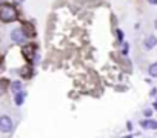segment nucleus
I'll use <instances>...</instances> for the list:
<instances>
[{
	"instance_id": "14",
	"label": "nucleus",
	"mask_w": 157,
	"mask_h": 138,
	"mask_svg": "<svg viewBox=\"0 0 157 138\" xmlns=\"http://www.w3.org/2000/svg\"><path fill=\"white\" fill-rule=\"evenodd\" d=\"M16 2H17V3H23V2H25V0H16Z\"/></svg>"
},
{
	"instance_id": "12",
	"label": "nucleus",
	"mask_w": 157,
	"mask_h": 138,
	"mask_svg": "<svg viewBox=\"0 0 157 138\" xmlns=\"http://www.w3.org/2000/svg\"><path fill=\"white\" fill-rule=\"evenodd\" d=\"M145 115H146V117H151V115H152L151 109H146V111H145Z\"/></svg>"
},
{
	"instance_id": "5",
	"label": "nucleus",
	"mask_w": 157,
	"mask_h": 138,
	"mask_svg": "<svg viewBox=\"0 0 157 138\" xmlns=\"http://www.w3.org/2000/svg\"><path fill=\"white\" fill-rule=\"evenodd\" d=\"M155 45H157V38H155L154 35H148V37L145 38V48H146V49H152Z\"/></svg>"
},
{
	"instance_id": "3",
	"label": "nucleus",
	"mask_w": 157,
	"mask_h": 138,
	"mask_svg": "<svg viewBox=\"0 0 157 138\" xmlns=\"http://www.w3.org/2000/svg\"><path fill=\"white\" fill-rule=\"evenodd\" d=\"M22 32H23V35H26V37H34V35H36L34 26H33L31 23H28V22L22 25Z\"/></svg>"
},
{
	"instance_id": "2",
	"label": "nucleus",
	"mask_w": 157,
	"mask_h": 138,
	"mask_svg": "<svg viewBox=\"0 0 157 138\" xmlns=\"http://www.w3.org/2000/svg\"><path fill=\"white\" fill-rule=\"evenodd\" d=\"M11 130H13V120L8 115H2L0 117V132L10 133Z\"/></svg>"
},
{
	"instance_id": "10",
	"label": "nucleus",
	"mask_w": 157,
	"mask_h": 138,
	"mask_svg": "<svg viewBox=\"0 0 157 138\" xmlns=\"http://www.w3.org/2000/svg\"><path fill=\"white\" fill-rule=\"evenodd\" d=\"M148 72H149V75H151V77H157V63H152V64L149 66Z\"/></svg>"
},
{
	"instance_id": "16",
	"label": "nucleus",
	"mask_w": 157,
	"mask_h": 138,
	"mask_svg": "<svg viewBox=\"0 0 157 138\" xmlns=\"http://www.w3.org/2000/svg\"><path fill=\"white\" fill-rule=\"evenodd\" d=\"M154 107H155V109H157V103H155V104H154Z\"/></svg>"
},
{
	"instance_id": "1",
	"label": "nucleus",
	"mask_w": 157,
	"mask_h": 138,
	"mask_svg": "<svg viewBox=\"0 0 157 138\" xmlns=\"http://www.w3.org/2000/svg\"><path fill=\"white\" fill-rule=\"evenodd\" d=\"M17 19V11L11 5H2L0 6V20L2 22H14Z\"/></svg>"
},
{
	"instance_id": "7",
	"label": "nucleus",
	"mask_w": 157,
	"mask_h": 138,
	"mask_svg": "<svg viewBox=\"0 0 157 138\" xmlns=\"http://www.w3.org/2000/svg\"><path fill=\"white\" fill-rule=\"evenodd\" d=\"M140 124L145 129H157V121H152V120H143Z\"/></svg>"
},
{
	"instance_id": "17",
	"label": "nucleus",
	"mask_w": 157,
	"mask_h": 138,
	"mask_svg": "<svg viewBox=\"0 0 157 138\" xmlns=\"http://www.w3.org/2000/svg\"><path fill=\"white\" fill-rule=\"evenodd\" d=\"M154 25H155V28H157V20H155V23H154Z\"/></svg>"
},
{
	"instance_id": "6",
	"label": "nucleus",
	"mask_w": 157,
	"mask_h": 138,
	"mask_svg": "<svg viewBox=\"0 0 157 138\" xmlns=\"http://www.w3.org/2000/svg\"><path fill=\"white\" fill-rule=\"evenodd\" d=\"M34 45H26V46H23V54H25V57L28 58V60H33V54H34Z\"/></svg>"
},
{
	"instance_id": "9",
	"label": "nucleus",
	"mask_w": 157,
	"mask_h": 138,
	"mask_svg": "<svg viewBox=\"0 0 157 138\" xmlns=\"http://www.w3.org/2000/svg\"><path fill=\"white\" fill-rule=\"evenodd\" d=\"M10 88H11L13 92H20V89H22V83H20V82H13Z\"/></svg>"
},
{
	"instance_id": "15",
	"label": "nucleus",
	"mask_w": 157,
	"mask_h": 138,
	"mask_svg": "<svg viewBox=\"0 0 157 138\" xmlns=\"http://www.w3.org/2000/svg\"><path fill=\"white\" fill-rule=\"evenodd\" d=\"M6 2V0H0V5H2V3H5Z\"/></svg>"
},
{
	"instance_id": "4",
	"label": "nucleus",
	"mask_w": 157,
	"mask_h": 138,
	"mask_svg": "<svg viewBox=\"0 0 157 138\" xmlns=\"http://www.w3.org/2000/svg\"><path fill=\"white\" fill-rule=\"evenodd\" d=\"M23 38H25V35H23L22 29H14V31L11 32V40H14L16 43H22Z\"/></svg>"
},
{
	"instance_id": "8",
	"label": "nucleus",
	"mask_w": 157,
	"mask_h": 138,
	"mask_svg": "<svg viewBox=\"0 0 157 138\" xmlns=\"http://www.w3.org/2000/svg\"><path fill=\"white\" fill-rule=\"evenodd\" d=\"M14 101H16V104H17V106H22V104H23V101H25V94H23L22 91H20V92H16Z\"/></svg>"
},
{
	"instance_id": "11",
	"label": "nucleus",
	"mask_w": 157,
	"mask_h": 138,
	"mask_svg": "<svg viewBox=\"0 0 157 138\" xmlns=\"http://www.w3.org/2000/svg\"><path fill=\"white\" fill-rule=\"evenodd\" d=\"M5 89H6V83L2 80V82H0V95H2V94L5 92Z\"/></svg>"
},
{
	"instance_id": "13",
	"label": "nucleus",
	"mask_w": 157,
	"mask_h": 138,
	"mask_svg": "<svg viewBox=\"0 0 157 138\" xmlns=\"http://www.w3.org/2000/svg\"><path fill=\"white\" fill-rule=\"evenodd\" d=\"M148 2H149L151 5H157V0H148Z\"/></svg>"
}]
</instances>
